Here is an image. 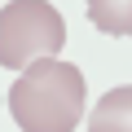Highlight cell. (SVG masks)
<instances>
[{
    "label": "cell",
    "mask_w": 132,
    "mask_h": 132,
    "mask_svg": "<svg viewBox=\"0 0 132 132\" xmlns=\"http://www.w3.org/2000/svg\"><path fill=\"white\" fill-rule=\"evenodd\" d=\"M88 22L101 35H132V0H88Z\"/></svg>",
    "instance_id": "4"
},
{
    "label": "cell",
    "mask_w": 132,
    "mask_h": 132,
    "mask_svg": "<svg viewBox=\"0 0 132 132\" xmlns=\"http://www.w3.org/2000/svg\"><path fill=\"white\" fill-rule=\"evenodd\" d=\"M88 132H132V84L101 93V101L88 114Z\"/></svg>",
    "instance_id": "3"
},
{
    "label": "cell",
    "mask_w": 132,
    "mask_h": 132,
    "mask_svg": "<svg viewBox=\"0 0 132 132\" xmlns=\"http://www.w3.org/2000/svg\"><path fill=\"white\" fill-rule=\"evenodd\" d=\"M66 44V18L48 0H9L0 9V66L22 71L35 57H57Z\"/></svg>",
    "instance_id": "2"
},
{
    "label": "cell",
    "mask_w": 132,
    "mask_h": 132,
    "mask_svg": "<svg viewBox=\"0 0 132 132\" xmlns=\"http://www.w3.org/2000/svg\"><path fill=\"white\" fill-rule=\"evenodd\" d=\"M88 106V84L75 62L35 57L9 88V114L22 132H75Z\"/></svg>",
    "instance_id": "1"
}]
</instances>
